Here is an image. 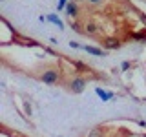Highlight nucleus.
<instances>
[{
	"mask_svg": "<svg viewBox=\"0 0 146 137\" xmlns=\"http://www.w3.org/2000/svg\"><path fill=\"white\" fill-rule=\"evenodd\" d=\"M90 2H99V0H90Z\"/></svg>",
	"mask_w": 146,
	"mask_h": 137,
	"instance_id": "obj_11",
	"label": "nucleus"
},
{
	"mask_svg": "<svg viewBox=\"0 0 146 137\" xmlns=\"http://www.w3.org/2000/svg\"><path fill=\"white\" fill-rule=\"evenodd\" d=\"M104 46H106L108 49H117V48H121V40H117V39H106Z\"/></svg>",
	"mask_w": 146,
	"mask_h": 137,
	"instance_id": "obj_3",
	"label": "nucleus"
},
{
	"mask_svg": "<svg viewBox=\"0 0 146 137\" xmlns=\"http://www.w3.org/2000/svg\"><path fill=\"white\" fill-rule=\"evenodd\" d=\"M42 80L46 82V84H53V82L58 80V73L57 71H46L42 75Z\"/></svg>",
	"mask_w": 146,
	"mask_h": 137,
	"instance_id": "obj_2",
	"label": "nucleus"
},
{
	"mask_svg": "<svg viewBox=\"0 0 146 137\" xmlns=\"http://www.w3.org/2000/svg\"><path fill=\"white\" fill-rule=\"evenodd\" d=\"M84 86H86V80H84V79H80V77L73 79V82H71V90L75 91V93H80V91L84 90Z\"/></svg>",
	"mask_w": 146,
	"mask_h": 137,
	"instance_id": "obj_1",
	"label": "nucleus"
},
{
	"mask_svg": "<svg viewBox=\"0 0 146 137\" xmlns=\"http://www.w3.org/2000/svg\"><path fill=\"white\" fill-rule=\"evenodd\" d=\"M66 11H68V15H70V17H77V11H79V7H77V4L70 2V4L66 6Z\"/></svg>",
	"mask_w": 146,
	"mask_h": 137,
	"instance_id": "obj_4",
	"label": "nucleus"
},
{
	"mask_svg": "<svg viewBox=\"0 0 146 137\" xmlns=\"http://www.w3.org/2000/svg\"><path fill=\"white\" fill-rule=\"evenodd\" d=\"M86 51L91 53V55H97V57H102V55H104V51H100V49H97V48H91V46L86 48Z\"/></svg>",
	"mask_w": 146,
	"mask_h": 137,
	"instance_id": "obj_5",
	"label": "nucleus"
},
{
	"mask_svg": "<svg viewBox=\"0 0 146 137\" xmlns=\"http://www.w3.org/2000/svg\"><path fill=\"white\" fill-rule=\"evenodd\" d=\"M97 93H99V95H100V97H102L104 100H108V99H111V97H113V95H111V93H104V91H102V90H97Z\"/></svg>",
	"mask_w": 146,
	"mask_h": 137,
	"instance_id": "obj_8",
	"label": "nucleus"
},
{
	"mask_svg": "<svg viewBox=\"0 0 146 137\" xmlns=\"http://www.w3.org/2000/svg\"><path fill=\"white\" fill-rule=\"evenodd\" d=\"M71 27H73V29H75V31H80V26L77 24V22H71Z\"/></svg>",
	"mask_w": 146,
	"mask_h": 137,
	"instance_id": "obj_10",
	"label": "nucleus"
},
{
	"mask_svg": "<svg viewBox=\"0 0 146 137\" xmlns=\"http://www.w3.org/2000/svg\"><path fill=\"white\" fill-rule=\"evenodd\" d=\"M88 137H104V134H102V130H100V128H93V130L88 134Z\"/></svg>",
	"mask_w": 146,
	"mask_h": 137,
	"instance_id": "obj_6",
	"label": "nucleus"
},
{
	"mask_svg": "<svg viewBox=\"0 0 146 137\" xmlns=\"http://www.w3.org/2000/svg\"><path fill=\"white\" fill-rule=\"evenodd\" d=\"M84 29H86V33H95V31H97V27H95V24H91V22H90V24H86Z\"/></svg>",
	"mask_w": 146,
	"mask_h": 137,
	"instance_id": "obj_7",
	"label": "nucleus"
},
{
	"mask_svg": "<svg viewBox=\"0 0 146 137\" xmlns=\"http://www.w3.org/2000/svg\"><path fill=\"white\" fill-rule=\"evenodd\" d=\"M48 18H49V20H51V22H53V24H57L58 27H62V22H60V20H58V18H57V17H53V15H49Z\"/></svg>",
	"mask_w": 146,
	"mask_h": 137,
	"instance_id": "obj_9",
	"label": "nucleus"
}]
</instances>
